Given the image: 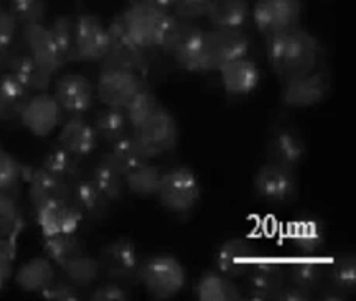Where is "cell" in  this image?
<instances>
[{
	"label": "cell",
	"mask_w": 356,
	"mask_h": 301,
	"mask_svg": "<svg viewBox=\"0 0 356 301\" xmlns=\"http://www.w3.org/2000/svg\"><path fill=\"white\" fill-rule=\"evenodd\" d=\"M97 261L100 264L102 278L106 281H114V283L124 286L139 283L143 259L133 241L119 238L105 243L100 248Z\"/></svg>",
	"instance_id": "277c9868"
},
{
	"label": "cell",
	"mask_w": 356,
	"mask_h": 301,
	"mask_svg": "<svg viewBox=\"0 0 356 301\" xmlns=\"http://www.w3.org/2000/svg\"><path fill=\"white\" fill-rule=\"evenodd\" d=\"M54 97L63 113L69 116H85L95 100V86L88 76L67 74L55 81Z\"/></svg>",
	"instance_id": "9a60e30c"
},
{
	"label": "cell",
	"mask_w": 356,
	"mask_h": 301,
	"mask_svg": "<svg viewBox=\"0 0 356 301\" xmlns=\"http://www.w3.org/2000/svg\"><path fill=\"white\" fill-rule=\"evenodd\" d=\"M211 0H172L170 13L186 22H194L207 16Z\"/></svg>",
	"instance_id": "7dc6e473"
},
{
	"label": "cell",
	"mask_w": 356,
	"mask_h": 301,
	"mask_svg": "<svg viewBox=\"0 0 356 301\" xmlns=\"http://www.w3.org/2000/svg\"><path fill=\"white\" fill-rule=\"evenodd\" d=\"M105 156L116 165V168L122 172V174H129V172L135 170L139 165L150 161V158L139 140L133 136V133H129L118 143L110 145V150L105 153Z\"/></svg>",
	"instance_id": "836d02e7"
},
{
	"label": "cell",
	"mask_w": 356,
	"mask_h": 301,
	"mask_svg": "<svg viewBox=\"0 0 356 301\" xmlns=\"http://www.w3.org/2000/svg\"><path fill=\"white\" fill-rule=\"evenodd\" d=\"M0 2H2V0H0Z\"/></svg>",
	"instance_id": "9f6ffc18"
},
{
	"label": "cell",
	"mask_w": 356,
	"mask_h": 301,
	"mask_svg": "<svg viewBox=\"0 0 356 301\" xmlns=\"http://www.w3.org/2000/svg\"><path fill=\"white\" fill-rule=\"evenodd\" d=\"M245 277V298L258 301L275 300L277 293L288 283V267L277 256L257 254Z\"/></svg>",
	"instance_id": "ba28073f"
},
{
	"label": "cell",
	"mask_w": 356,
	"mask_h": 301,
	"mask_svg": "<svg viewBox=\"0 0 356 301\" xmlns=\"http://www.w3.org/2000/svg\"><path fill=\"white\" fill-rule=\"evenodd\" d=\"M25 164L11 153L0 150V192L17 195L19 186L24 181Z\"/></svg>",
	"instance_id": "7bdbcfd3"
},
{
	"label": "cell",
	"mask_w": 356,
	"mask_h": 301,
	"mask_svg": "<svg viewBox=\"0 0 356 301\" xmlns=\"http://www.w3.org/2000/svg\"><path fill=\"white\" fill-rule=\"evenodd\" d=\"M250 47V36L244 30H205L203 74L216 72L228 63L249 56Z\"/></svg>",
	"instance_id": "5b68a950"
},
{
	"label": "cell",
	"mask_w": 356,
	"mask_h": 301,
	"mask_svg": "<svg viewBox=\"0 0 356 301\" xmlns=\"http://www.w3.org/2000/svg\"><path fill=\"white\" fill-rule=\"evenodd\" d=\"M218 72L220 75L222 88L232 99L247 97L255 92L261 83V72H259L258 64L249 56L225 64Z\"/></svg>",
	"instance_id": "ffe728a7"
},
{
	"label": "cell",
	"mask_w": 356,
	"mask_h": 301,
	"mask_svg": "<svg viewBox=\"0 0 356 301\" xmlns=\"http://www.w3.org/2000/svg\"><path fill=\"white\" fill-rule=\"evenodd\" d=\"M63 110L54 95L46 92L33 94L21 113L19 122L35 136L46 138L63 122Z\"/></svg>",
	"instance_id": "d6986e66"
},
{
	"label": "cell",
	"mask_w": 356,
	"mask_h": 301,
	"mask_svg": "<svg viewBox=\"0 0 356 301\" xmlns=\"http://www.w3.org/2000/svg\"><path fill=\"white\" fill-rule=\"evenodd\" d=\"M33 209L36 223L41 228L42 236L77 233L81 222L85 220L83 214L72 203L71 198H56V200L44 202Z\"/></svg>",
	"instance_id": "2e32d148"
},
{
	"label": "cell",
	"mask_w": 356,
	"mask_h": 301,
	"mask_svg": "<svg viewBox=\"0 0 356 301\" xmlns=\"http://www.w3.org/2000/svg\"><path fill=\"white\" fill-rule=\"evenodd\" d=\"M8 10L21 27L44 24L47 16V0H10Z\"/></svg>",
	"instance_id": "ee69618b"
},
{
	"label": "cell",
	"mask_w": 356,
	"mask_h": 301,
	"mask_svg": "<svg viewBox=\"0 0 356 301\" xmlns=\"http://www.w3.org/2000/svg\"><path fill=\"white\" fill-rule=\"evenodd\" d=\"M24 228L22 211L19 206L17 195L0 192V238H10L19 234Z\"/></svg>",
	"instance_id": "b9f144b4"
},
{
	"label": "cell",
	"mask_w": 356,
	"mask_h": 301,
	"mask_svg": "<svg viewBox=\"0 0 356 301\" xmlns=\"http://www.w3.org/2000/svg\"><path fill=\"white\" fill-rule=\"evenodd\" d=\"M332 91V72L321 66L300 79L283 83L282 104L296 110H305L322 104Z\"/></svg>",
	"instance_id": "7c38bea8"
},
{
	"label": "cell",
	"mask_w": 356,
	"mask_h": 301,
	"mask_svg": "<svg viewBox=\"0 0 356 301\" xmlns=\"http://www.w3.org/2000/svg\"><path fill=\"white\" fill-rule=\"evenodd\" d=\"M194 297L200 301H239L245 298L234 279L219 270H207L200 275L194 286Z\"/></svg>",
	"instance_id": "f1b7e54d"
},
{
	"label": "cell",
	"mask_w": 356,
	"mask_h": 301,
	"mask_svg": "<svg viewBox=\"0 0 356 301\" xmlns=\"http://www.w3.org/2000/svg\"><path fill=\"white\" fill-rule=\"evenodd\" d=\"M31 95L33 94L27 91L15 76L8 72L0 74V122H19Z\"/></svg>",
	"instance_id": "4dcf8cb0"
},
{
	"label": "cell",
	"mask_w": 356,
	"mask_h": 301,
	"mask_svg": "<svg viewBox=\"0 0 356 301\" xmlns=\"http://www.w3.org/2000/svg\"><path fill=\"white\" fill-rule=\"evenodd\" d=\"M55 46L58 49L65 64L72 63L74 54V19L71 16H58L49 25Z\"/></svg>",
	"instance_id": "f6af8a7d"
},
{
	"label": "cell",
	"mask_w": 356,
	"mask_h": 301,
	"mask_svg": "<svg viewBox=\"0 0 356 301\" xmlns=\"http://www.w3.org/2000/svg\"><path fill=\"white\" fill-rule=\"evenodd\" d=\"M139 283L152 298L170 300L186 286V270L172 254H154L143 261Z\"/></svg>",
	"instance_id": "3957f363"
},
{
	"label": "cell",
	"mask_w": 356,
	"mask_h": 301,
	"mask_svg": "<svg viewBox=\"0 0 356 301\" xmlns=\"http://www.w3.org/2000/svg\"><path fill=\"white\" fill-rule=\"evenodd\" d=\"M144 88L147 86L141 74L125 69L102 67L95 85V95L104 106L124 110L127 104Z\"/></svg>",
	"instance_id": "8fae6325"
},
{
	"label": "cell",
	"mask_w": 356,
	"mask_h": 301,
	"mask_svg": "<svg viewBox=\"0 0 356 301\" xmlns=\"http://www.w3.org/2000/svg\"><path fill=\"white\" fill-rule=\"evenodd\" d=\"M160 106V100H158L156 95L152 92L150 89H141V91H139L124 108L125 116L129 119L131 130H135L139 125H143Z\"/></svg>",
	"instance_id": "60d3db41"
},
{
	"label": "cell",
	"mask_w": 356,
	"mask_h": 301,
	"mask_svg": "<svg viewBox=\"0 0 356 301\" xmlns=\"http://www.w3.org/2000/svg\"><path fill=\"white\" fill-rule=\"evenodd\" d=\"M330 261L317 254H300L291 261L288 268V283L311 293H316L327 284Z\"/></svg>",
	"instance_id": "7402d4cb"
},
{
	"label": "cell",
	"mask_w": 356,
	"mask_h": 301,
	"mask_svg": "<svg viewBox=\"0 0 356 301\" xmlns=\"http://www.w3.org/2000/svg\"><path fill=\"white\" fill-rule=\"evenodd\" d=\"M257 254V248L250 241L244 238H232L222 242L219 248L216 250V270L233 279L243 278L249 272Z\"/></svg>",
	"instance_id": "44dd1931"
},
{
	"label": "cell",
	"mask_w": 356,
	"mask_h": 301,
	"mask_svg": "<svg viewBox=\"0 0 356 301\" xmlns=\"http://www.w3.org/2000/svg\"><path fill=\"white\" fill-rule=\"evenodd\" d=\"M205 17L213 29L244 30L250 19L249 0H211Z\"/></svg>",
	"instance_id": "4316f807"
},
{
	"label": "cell",
	"mask_w": 356,
	"mask_h": 301,
	"mask_svg": "<svg viewBox=\"0 0 356 301\" xmlns=\"http://www.w3.org/2000/svg\"><path fill=\"white\" fill-rule=\"evenodd\" d=\"M200 195L199 177L186 165H177L164 172L156 194L161 206L177 217H188L193 213L200 202Z\"/></svg>",
	"instance_id": "7a4b0ae2"
},
{
	"label": "cell",
	"mask_w": 356,
	"mask_h": 301,
	"mask_svg": "<svg viewBox=\"0 0 356 301\" xmlns=\"http://www.w3.org/2000/svg\"><path fill=\"white\" fill-rule=\"evenodd\" d=\"M88 298L92 301H127L131 298V293L127 289V286L106 281L104 284L94 286Z\"/></svg>",
	"instance_id": "681fc988"
},
{
	"label": "cell",
	"mask_w": 356,
	"mask_h": 301,
	"mask_svg": "<svg viewBox=\"0 0 356 301\" xmlns=\"http://www.w3.org/2000/svg\"><path fill=\"white\" fill-rule=\"evenodd\" d=\"M40 295L47 300H58V301H75L80 300V291L75 289L72 284H69L65 279L56 278L46 291H42Z\"/></svg>",
	"instance_id": "f907efd6"
},
{
	"label": "cell",
	"mask_w": 356,
	"mask_h": 301,
	"mask_svg": "<svg viewBox=\"0 0 356 301\" xmlns=\"http://www.w3.org/2000/svg\"><path fill=\"white\" fill-rule=\"evenodd\" d=\"M42 250L46 258L54 262V266L63 267L74 258L85 253V247L75 233H61L52 236H42Z\"/></svg>",
	"instance_id": "d590c367"
},
{
	"label": "cell",
	"mask_w": 356,
	"mask_h": 301,
	"mask_svg": "<svg viewBox=\"0 0 356 301\" xmlns=\"http://www.w3.org/2000/svg\"><path fill=\"white\" fill-rule=\"evenodd\" d=\"M60 270L63 279L79 291L92 289L102 278L97 258H92V256H88L85 253L66 262L65 266L60 267Z\"/></svg>",
	"instance_id": "e575fe53"
},
{
	"label": "cell",
	"mask_w": 356,
	"mask_h": 301,
	"mask_svg": "<svg viewBox=\"0 0 356 301\" xmlns=\"http://www.w3.org/2000/svg\"><path fill=\"white\" fill-rule=\"evenodd\" d=\"M95 134H97L99 143L106 145H113L122 139L127 134L131 133L129 119L125 116V111L120 108L104 106L94 114L91 122Z\"/></svg>",
	"instance_id": "1f68e13d"
},
{
	"label": "cell",
	"mask_w": 356,
	"mask_h": 301,
	"mask_svg": "<svg viewBox=\"0 0 356 301\" xmlns=\"http://www.w3.org/2000/svg\"><path fill=\"white\" fill-rule=\"evenodd\" d=\"M135 2H141V3L155 6V8L166 10V11H169L170 5H172V0H135Z\"/></svg>",
	"instance_id": "f5cc1de1"
},
{
	"label": "cell",
	"mask_w": 356,
	"mask_h": 301,
	"mask_svg": "<svg viewBox=\"0 0 356 301\" xmlns=\"http://www.w3.org/2000/svg\"><path fill=\"white\" fill-rule=\"evenodd\" d=\"M6 56H8V55L0 54V74L5 72V60H6Z\"/></svg>",
	"instance_id": "db71d44e"
},
{
	"label": "cell",
	"mask_w": 356,
	"mask_h": 301,
	"mask_svg": "<svg viewBox=\"0 0 356 301\" xmlns=\"http://www.w3.org/2000/svg\"><path fill=\"white\" fill-rule=\"evenodd\" d=\"M41 168L49 170L50 174L60 177L61 180L72 184L81 178V159L74 156L72 153L55 144L50 147L41 161Z\"/></svg>",
	"instance_id": "8d00e7d4"
},
{
	"label": "cell",
	"mask_w": 356,
	"mask_h": 301,
	"mask_svg": "<svg viewBox=\"0 0 356 301\" xmlns=\"http://www.w3.org/2000/svg\"><path fill=\"white\" fill-rule=\"evenodd\" d=\"M164 13L166 10L131 0V3L119 15L131 40L143 49L150 50L154 49L158 27H160Z\"/></svg>",
	"instance_id": "ac0fdd59"
},
{
	"label": "cell",
	"mask_w": 356,
	"mask_h": 301,
	"mask_svg": "<svg viewBox=\"0 0 356 301\" xmlns=\"http://www.w3.org/2000/svg\"><path fill=\"white\" fill-rule=\"evenodd\" d=\"M24 181L29 184V195L33 208L44 202L56 200V198H71V184L50 174L41 165L40 168L25 165Z\"/></svg>",
	"instance_id": "cb8c5ba5"
},
{
	"label": "cell",
	"mask_w": 356,
	"mask_h": 301,
	"mask_svg": "<svg viewBox=\"0 0 356 301\" xmlns=\"http://www.w3.org/2000/svg\"><path fill=\"white\" fill-rule=\"evenodd\" d=\"M0 150H2V144H0Z\"/></svg>",
	"instance_id": "11a10c76"
},
{
	"label": "cell",
	"mask_w": 356,
	"mask_h": 301,
	"mask_svg": "<svg viewBox=\"0 0 356 301\" xmlns=\"http://www.w3.org/2000/svg\"><path fill=\"white\" fill-rule=\"evenodd\" d=\"M266 55L273 74L286 83L319 69L323 47L313 33L296 27L266 36Z\"/></svg>",
	"instance_id": "6da1fadb"
},
{
	"label": "cell",
	"mask_w": 356,
	"mask_h": 301,
	"mask_svg": "<svg viewBox=\"0 0 356 301\" xmlns=\"http://www.w3.org/2000/svg\"><path fill=\"white\" fill-rule=\"evenodd\" d=\"M89 180L97 186V189L111 202V204L124 200L127 194L125 175L105 155L94 165Z\"/></svg>",
	"instance_id": "d6a6232c"
},
{
	"label": "cell",
	"mask_w": 356,
	"mask_h": 301,
	"mask_svg": "<svg viewBox=\"0 0 356 301\" xmlns=\"http://www.w3.org/2000/svg\"><path fill=\"white\" fill-rule=\"evenodd\" d=\"M108 35H110V50L105 60L102 61V67H114L133 70L136 74H145L149 70L147 50L131 40L127 33L120 15L113 19L108 25Z\"/></svg>",
	"instance_id": "9c48e42d"
},
{
	"label": "cell",
	"mask_w": 356,
	"mask_h": 301,
	"mask_svg": "<svg viewBox=\"0 0 356 301\" xmlns=\"http://www.w3.org/2000/svg\"><path fill=\"white\" fill-rule=\"evenodd\" d=\"M131 133L150 159L160 156L163 153L172 152L178 144V138H180L175 116L164 106L158 108L143 125L131 130Z\"/></svg>",
	"instance_id": "30bf717a"
},
{
	"label": "cell",
	"mask_w": 356,
	"mask_h": 301,
	"mask_svg": "<svg viewBox=\"0 0 356 301\" xmlns=\"http://www.w3.org/2000/svg\"><path fill=\"white\" fill-rule=\"evenodd\" d=\"M313 298L314 297L311 295V293L298 289V287L292 286L291 283H286L275 297V300L278 301H309Z\"/></svg>",
	"instance_id": "816d5d0a"
},
{
	"label": "cell",
	"mask_w": 356,
	"mask_h": 301,
	"mask_svg": "<svg viewBox=\"0 0 356 301\" xmlns=\"http://www.w3.org/2000/svg\"><path fill=\"white\" fill-rule=\"evenodd\" d=\"M56 144L72 153L74 156L83 159L91 156L100 143L91 122H88L85 116H69L60 128Z\"/></svg>",
	"instance_id": "603a6c76"
},
{
	"label": "cell",
	"mask_w": 356,
	"mask_h": 301,
	"mask_svg": "<svg viewBox=\"0 0 356 301\" xmlns=\"http://www.w3.org/2000/svg\"><path fill=\"white\" fill-rule=\"evenodd\" d=\"M288 239L300 254H317L325 243V228L314 215H302L288 227Z\"/></svg>",
	"instance_id": "83f0119b"
},
{
	"label": "cell",
	"mask_w": 356,
	"mask_h": 301,
	"mask_svg": "<svg viewBox=\"0 0 356 301\" xmlns=\"http://www.w3.org/2000/svg\"><path fill=\"white\" fill-rule=\"evenodd\" d=\"M17 236H10V238L0 239V292L5 289L6 283L13 277V264L16 259V247H17Z\"/></svg>",
	"instance_id": "c3c4849f"
},
{
	"label": "cell",
	"mask_w": 356,
	"mask_h": 301,
	"mask_svg": "<svg viewBox=\"0 0 356 301\" xmlns=\"http://www.w3.org/2000/svg\"><path fill=\"white\" fill-rule=\"evenodd\" d=\"M253 190L258 198L272 204H291L298 197L296 169L267 161L253 177Z\"/></svg>",
	"instance_id": "8992f818"
},
{
	"label": "cell",
	"mask_w": 356,
	"mask_h": 301,
	"mask_svg": "<svg viewBox=\"0 0 356 301\" xmlns=\"http://www.w3.org/2000/svg\"><path fill=\"white\" fill-rule=\"evenodd\" d=\"M19 36H21V25L8 8L0 5V54L8 55L13 52Z\"/></svg>",
	"instance_id": "bcb514c9"
},
{
	"label": "cell",
	"mask_w": 356,
	"mask_h": 301,
	"mask_svg": "<svg viewBox=\"0 0 356 301\" xmlns=\"http://www.w3.org/2000/svg\"><path fill=\"white\" fill-rule=\"evenodd\" d=\"M308 155L307 139L296 125L280 122L272 127L266 144L267 161L297 169Z\"/></svg>",
	"instance_id": "5bb4252c"
},
{
	"label": "cell",
	"mask_w": 356,
	"mask_h": 301,
	"mask_svg": "<svg viewBox=\"0 0 356 301\" xmlns=\"http://www.w3.org/2000/svg\"><path fill=\"white\" fill-rule=\"evenodd\" d=\"M56 279L54 262L49 258H33L17 268L15 283L24 292L41 293Z\"/></svg>",
	"instance_id": "f546056e"
},
{
	"label": "cell",
	"mask_w": 356,
	"mask_h": 301,
	"mask_svg": "<svg viewBox=\"0 0 356 301\" xmlns=\"http://www.w3.org/2000/svg\"><path fill=\"white\" fill-rule=\"evenodd\" d=\"M110 50V35L100 19L92 13H80L74 19L72 61L102 63Z\"/></svg>",
	"instance_id": "52a82bcc"
},
{
	"label": "cell",
	"mask_w": 356,
	"mask_h": 301,
	"mask_svg": "<svg viewBox=\"0 0 356 301\" xmlns=\"http://www.w3.org/2000/svg\"><path fill=\"white\" fill-rule=\"evenodd\" d=\"M21 40L25 52L49 76H54L66 66L46 24L21 27Z\"/></svg>",
	"instance_id": "e0dca14e"
},
{
	"label": "cell",
	"mask_w": 356,
	"mask_h": 301,
	"mask_svg": "<svg viewBox=\"0 0 356 301\" xmlns=\"http://www.w3.org/2000/svg\"><path fill=\"white\" fill-rule=\"evenodd\" d=\"M164 172L158 168L156 164H152L147 161L143 165H139L135 170L125 174V188L130 194L141 197V198H150L156 197L158 189H160L161 178Z\"/></svg>",
	"instance_id": "74e56055"
},
{
	"label": "cell",
	"mask_w": 356,
	"mask_h": 301,
	"mask_svg": "<svg viewBox=\"0 0 356 301\" xmlns=\"http://www.w3.org/2000/svg\"><path fill=\"white\" fill-rule=\"evenodd\" d=\"M302 11V0H257L250 15L259 33L270 36L298 27Z\"/></svg>",
	"instance_id": "4fadbf2b"
},
{
	"label": "cell",
	"mask_w": 356,
	"mask_h": 301,
	"mask_svg": "<svg viewBox=\"0 0 356 301\" xmlns=\"http://www.w3.org/2000/svg\"><path fill=\"white\" fill-rule=\"evenodd\" d=\"M0 239H2V238H0Z\"/></svg>",
	"instance_id": "6f0895ef"
},
{
	"label": "cell",
	"mask_w": 356,
	"mask_h": 301,
	"mask_svg": "<svg viewBox=\"0 0 356 301\" xmlns=\"http://www.w3.org/2000/svg\"><path fill=\"white\" fill-rule=\"evenodd\" d=\"M71 200L85 219L104 220L110 214L111 202L89 178H79L71 184Z\"/></svg>",
	"instance_id": "484cf974"
},
{
	"label": "cell",
	"mask_w": 356,
	"mask_h": 301,
	"mask_svg": "<svg viewBox=\"0 0 356 301\" xmlns=\"http://www.w3.org/2000/svg\"><path fill=\"white\" fill-rule=\"evenodd\" d=\"M327 284L347 298L356 291V259L355 254H344L330 261Z\"/></svg>",
	"instance_id": "f35d334b"
},
{
	"label": "cell",
	"mask_w": 356,
	"mask_h": 301,
	"mask_svg": "<svg viewBox=\"0 0 356 301\" xmlns=\"http://www.w3.org/2000/svg\"><path fill=\"white\" fill-rule=\"evenodd\" d=\"M193 22H186L174 16L170 11L164 13V16L158 27V33L155 38L154 49L160 50L163 54L172 55L178 44L181 42L184 35L188 33V30Z\"/></svg>",
	"instance_id": "ab89813d"
},
{
	"label": "cell",
	"mask_w": 356,
	"mask_h": 301,
	"mask_svg": "<svg viewBox=\"0 0 356 301\" xmlns=\"http://www.w3.org/2000/svg\"><path fill=\"white\" fill-rule=\"evenodd\" d=\"M5 72L15 76L31 94L46 92L52 81V76L44 72L25 50L15 49L8 54L5 60Z\"/></svg>",
	"instance_id": "d4e9b609"
}]
</instances>
